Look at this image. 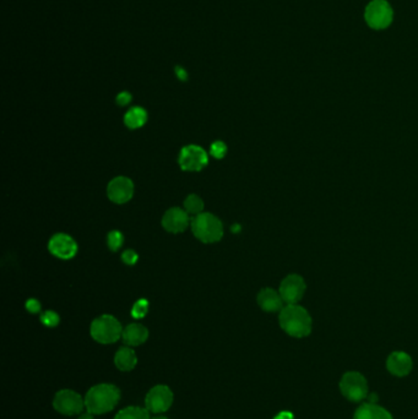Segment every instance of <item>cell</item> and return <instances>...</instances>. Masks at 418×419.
I'll return each instance as SVG.
<instances>
[{"mask_svg":"<svg viewBox=\"0 0 418 419\" xmlns=\"http://www.w3.org/2000/svg\"><path fill=\"white\" fill-rule=\"evenodd\" d=\"M41 321H42V324L48 326V327H54L59 324L61 319H59V315L56 312L48 310V312H45L41 315Z\"/></svg>","mask_w":418,"mask_h":419,"instance_id":"cb8c5ba5","label":"cell"},{"mask_svg":"<svg viewBox=\"0 0 418 419\" xmlns=\"http://www.w3.org/2000/svg\"><path fill=\"white\" fill-rule=\"evenodd\" d=\"M123 235L118 230H112L111 233L108 235V246L113 252H116L123 246Z\"/></svg>","mask_w":418,"mask_h":419,"instance_id":"603a6c76","label":"cell"},{"mask_svg":"<svg viewBox=\"0 0 418 419\" xmlns=\"http://www.w3.org/2000/svg\"><path fill=\"white\" fill-rule=\"evenodd\" d=\"M149 312V302L146 299H140L135 303L132 309V316L134 319H143Z\"/></svg>","mask_w":418,"mask_h":419,"instance_id":"7402d4cb","label":"cell"},{"mask_svg":"<svg viewBox=\"0 0 418 419\" xmlns=\"http://www.w3.org/2000/svg\"><path fill=\"white\" fill-rule=\"evenodd\" d=\"M53 406L56 408V412L64 416L81 413L84 407H86L83 397L73 390H62L56 392L53 400Z\"/></svg>","mask_w":418,"mask_h":419,"instance_id":"ba28073f","label":"cell"},{"mask_svg":"<svg viewBox=\"0 0 418 419\" xmlns=\"http://www.w3.org/2000/svg\"><path fill=\"white\" fill-rule=\"evenodd\" d=\"M353 419H393L390 412L373 402L363 403L357 408Z\"/></svg>","mask_w":418,"mask_h":419,"instance_id":"2e32d148","label":"cell"},{"mask_svg":"<svg viewBox=\"0 0 418 419\" xmlns=\"http://www.w3.org/2000/svg\"><path fill=\"white\" fill-rule=\"evenodd\" d=\"M162 226L171 233H182L189 226V213L179 207L169 208L162 218Z\"/></svg>","mask_w":418,"mask_h":419,"instance_id":"4fadbf2b","label":"cell"},{"mask_svg":"<svg viewBox=\"0 0 418 419\" xmlns=\"http://www.w3.org/2000/svg\"><path fill=\"white\" fill-rule=\"evenodd\" d=\"M123 341L128 346H140L149 339V330L144 325L130 324L123 330Z\"/></svg>","mask_w":418,"mask_h":419,"instance_id":"e0dca14e","label":"cell"},{"mask_svg":"<svg viewBox=\"0 0 418 419\" xmlns=\"http://www.w3.org/2000/svg\"><path fill=\"white\" fill-rule=\"evenodd\" d=\"M26 309L30 313H39L41 312V303L37 299H28L26 302Z\"/></svg>","mask_w":418,"mask_h":419,"instance_id":"4316f807","label":"cell"},{"mask_svg":"<svg viewBox=\"0 0 418 419\" xmlns=\"http://www.w3.org/2000/svg\"><path fill=\"white\" fill-rule=\"evenodd\" d=\"M138 254L134 252V250H125L123 253V255H122V260H123L124 264H127V265H134L136 261H138Z\"/></svg>","mask_w":418,"mask_h":419,"instance_id":"484cf974","label":"cell"},{"mask_svg":"<svg viewBox=\"0 0 418 419\" xmlns=\"http://www.w3.org/2000/svg\"><path fill=\"white\" fill-rule=\"evenodd\" d=\"M114 419H150V414L147 408L127 407L118 412Z\"/></svg>","mask_w":418,"mask_h":419,"instance_id":"ffe728a7","label":"cell"},{"mask_svg":"<svg viewBox=\"0 0 418 419\" xmlns=\"http://www.w3.org/2000/svg\"><path fill=\"white\" fill-rule=\"evenodd\" d=\"M279 323L287 335L302 339L312 332L313 321L307 310L297 304H287L280 312Z\"/></svg>","mask_w":418,"mask_h":419,"instance_id":"6da1fadb","label":"cell"},{"mask_svg":"<svg viewBox=\"0 0 418 419\" xmlns=\"http://www.w3.org/2000/svg\"><path fill=\"white\" fill-rule=\"evenodd\" d=\"M152 419H168V418H166V417H155V418H152Z\"/></svg>","mask_w":418,"mask_h":419,"instance_id":"1f68e13d","label":"cell"},{"mask_svg":"<svg viewBox=\"0 0 418 419\" xmlns=\"http://www.w3.org/2000/svg\"><path fill=\"white\" fill-rule=\"evenodd\" d=\"M306 282L300 275H289L280 285V294L286 304H297L306 293Z\"/></svg>","mask_w":418,"mask_h":419,"instance_id":"30bf717a","label":"cell"},{"mask_svg":"<svg viewBox=\"0 0 418 419\" xmlns=\"http://www.w3.org/2000/svg\"><path fill=\"white\" fill-rule=\"evenodd\" d=\"M413 363L411 357L402 351H395L391 353L386 359V369L389 373L399 378L406 376L411 373Z\"/></svg>","mask_w":418,"mask_h":419,"instance_id":"5bb4252c","label":"cell"},{"mask_svg":"<svg viewBox=\"0 0 418 419\" xmlns=\"http://www.w3.org/2000/svg\"><path fill=\"white\" fill-rule=\"evenodd\" d=\"M176 75H177V78H178L179 80H182V81L188 80V73H187L182 67H176Z\"/></svg>","mask_w":418,"mask_h":419,"instance_id":"f1b7e54d","label":"cell"},{"mask_svg":"<svg viewBox=\"0 0 418 419\" xmlns=\"http://www.w3.org/2000/svg\"><path fill=\"white\" fill-rule=\"evenodd\" d=\"M132 101V95L129 92H122L117 96V103L119 106H127Z\"/></svg>","mask_w":418,"mask_h":419,"instance_id":"83f0119b","label":"cell"},{"mask_svg":"<svg viewBox=\"0 0 418 419\" xmlns=\"http://www.w3.org/2000/svg\"><path fill=\"white\" fill-rule=\"evenodd\" d=\"M191 229L196 238L202 243H216L223 237L221 221L212 213H202L196 215L191 221Z\"/></svg>","mask_w":418,"mask_h":419,"instance_id":"3957f363","label":"cell"},{"mask_svg":"<svg viewBox=\"0 0 418 419\" xmlns=\"http://www.w3.org/2000/svg\"><path fill=\"white\" fill-rule=\"evenodd\" d=\"M341 394L351 402H361L368 397L367 379L358 372H347L341 378Z\"/></svg>","mask_w":418,"mask_h":419,"instance_id":"5b68a950","label":"cell"},{"mask_svg":"<svg viewBox=\"0 0 418 419\" xmlns=\"http://www.w3.org/2000/svg\"><path fill=\"white\" fill-rule=\"evenodd\" d=\"M178 162L183 171L199 172L202 168L207 167L209 157L207 151L200 146L188 145L183 147L179 153Z\"/></svg>","mask_w":418,"mask_h":419,"instance_id":"52a82bcc","label":"cell"},{"mask_svg":"<svg viewBox=\"0 0 418 419\" xmlns=\"http://www.w3.org/2000/svg\"><path fill=\"white\" fill-rule=\"evenodd\" d=\"M185 210L189 215H200L202 213L204 210V202L201 200L200 196L196 195V194H191L185 199Z\"/></svg>","mask_w":418,"mask_h":419,"instance_id":"44dd1931","label":"cell"},{"mask_svg":"<svg viewBox=\"0 0 418 419\" xmlns=\"http://www.w3.org/2000/svg\"><path fill=\"white\" fill-rule=\"evenodd\" d=\"M147 120V113L141 107L130 108L124 116V123L130 129L141 128Z\"/></svg>","mask_w":418,"mask_h":419,"instance_id":"d6986e66","label":"cell"},{"mask_svg":"<svg viewBox=\"0 0 418 419\" xmlns=\"http://www.w3.org/2000/svg\"><path fill=\"white\" fill-rule=\"evenodd\" d=\"M210 153H211L212 157L221 160L227 153V146L222 141H215L211 145V149H210Z\"/></svg>","mask_w":418,"mask_h":419,"instance_id":"d4e9b609","label":"cell"},{"mask_svg":"<svg viewBox=\"0 0 418 419\" xmlns=\"http://www.w3.org/2000/svg\"><path fill=\"white\" fill-rule=\"evenodd\" d=\"M114 364L122 372H130L136 367L138 357L129 347H122L114 356Z\"/></svg>","mask_w":418,"mask_h":419,"instance_id":"ac0fdd59","label":"cell"},{"mask_svg":"<svg viewBox=\"0 0 418 419\" xmlns=\"http://www.w3.org/2000/svg\"><path fill=\"white\" fill-rule=\"evenodd\" d=\"M134 194V184L127 177H117L112 179L107 188V195L114 204H125L132 200Z\"/></svg>","mask_w":418,"mask_h":419,"instance_id":"8fae6325","label":"cell"},{"mask_svg":"<svg viewBox=\"0 0 418 419\" xmlns=\"http://www.w3.org/2000/svg\"><path fill=\"white\" fill-rule=\"evenodd\" d=\"M257 301L259 307L268 313H276L284 309V302L280 292H276L273 288H262L258 294Z\"/></svg>","mask_w":418,"mask_h":419,"instance_id":"9a60e30c","label":"cell"},{"mask_svg":"<svg viewBox=\"0 0 418 419\" xmlns=\"http://www.w3.org/2000/svg\"><path fill=\"white\" fill-rule=\"evenodd\" d=\"M394 12L386 0H372L366 8L364 19L373 30H384L390 26Z\"/></svg>","mask_w":418,"mask_h":419,"instance_id":"8992f818","label":"cell"},{"mask_svg":"<svg viewBox=\"0 0 418 419\" xmlns=\"http://www.w3.org/2000/svg\"><path fill=\"white\" fill-rule=\"evenodd\" d=\"M79 419H95L94 418V416H92V413H86V414H83V416H81V417H80V418Z\"/></svg>","mask_w":418,"mask_h":419,"instance_id":"4dcf8cb0","label":"cell"},{"mask_svg":"<svg viewBox=\"0 0 418 419\" xmlns=\"http://www.w3.org/2000/svg\"><path fill=\"white\" fill-rule=\"evenodd\" d=\"M273 419H293V416L289 413V412H281V413L278 414Z\"/></svg>","mask_w":418,"mask_h":419,"instance_id":"f546056e","label":"cell"},{"mask_svg":"<svg viewBox=\"0 0 418 419\" xmlns=\"http://www.w3.org/2000/svg\"><path fill=\"white\" fill-rule=\"evenodd\" d=\"M173 403V392L166 385L152 387L146 395L145 405L149 412L163 413L169 409Z\"/></svg>","mask_w":418,"mask_h":419,"instance_id":"9c48e42d","label":"cell"},{"mask_svg":"<svg viewBox=\"0 0 418 419\" xmlns=\"http://www.w3.org/2000/svg\"><path fill=\"white\" fill-rule=\"evenodd\" d=\"M91 336L95 341L102 345H109L119 340L123 335L122 325L112 315H102L95 319L91 324Z\"/></svg>","mask_w":418,"mask_h":419,"instance_id":"277c9868","label":"cell"},{"mask_svg":"<svg viewBox=\"0 0 418 419\" xmlns=\"http://www.w3.org/2000/svg\"><path fill=\"white\" fill-rule=\"evenodd\" d=\"M121 400V391L112 384H100L90 389L85 397V406L90 413L105 414L111 412Z\"/></svg>","mask_w":418,"mask_h":419,"instance_id":"7a4b0ae2","label":"cell"},{"mask_svg":"<svg viewBox=\"0 0 418 419\" xmlns=\"http://www.w3.org/2000/svg\"><path fill=\"white\" fill-rule=\"evenodd\" d=\"M48 248L54 257L63 259V260L73 259L78 253L76 241H74L70 235H64V233L53 235L48 244Z\"/></svg>","mask_w":418,"mask_h":419,"instance_id":"7c38bea8","label":"cell"}]
</instances>
